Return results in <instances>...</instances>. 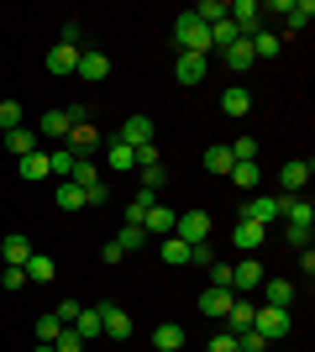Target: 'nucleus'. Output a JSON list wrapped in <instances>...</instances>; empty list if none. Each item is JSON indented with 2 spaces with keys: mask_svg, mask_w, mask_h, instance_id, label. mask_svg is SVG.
<instances>
[{
  "mask_svg": "<svg viewBox=\"0 0 315 352\" xmlns=\"http://www.w3.org/2000/svg\"><path fill=\"white\" fill-rule=\"evenodd\" d=\"M174 43H179V53H195V58H210V27L200 21L195 11H179V21H174Z\"/></svg>",
  "mask_w": 315,
  "mask_h": 352,
  "instance_id": "f257e3e1",
  "label": "nucleus"
},
{
  "mask_svg": "<svg viewBox=\"0 0 315 352\" xmlns=\"http://www.w3.org/2000/svg\"><path fill=\"white\" fill-rule=\"evenodd\" d=\"M79 121H84V105H53L43 116V126H37V137H47V142H69V132H74Z\"/></svg>",
  "mask_w": 315,
  "mask_h": 352,
  "instance_id": "f03ea898",
  "label": "nucleus"
},
{
  "mask_svg": "<svg viewBox=\"0 0 315 352\" xmlns=\"http://www.w3.org/2000/svg\"><path fill=\"white\" fill-rule=\"evenodd\" d=\"M69 184H79V190H84V206H105V200H110V184L95 174V163H90V158H79V163H74Z\"/></svg>",
  "mask_w": 315,
  "mask_h": 352,
  "instance_id": "7ed1b4c3",
  "label": "nucleus"
},
{
  "mask_svg": "<svg viewBox=\"0 0 315 352\" xmlns=\"http://www.w3.org/2000/svg\"><path fill=\"white\" fill-rule=\"evenodd\" d=\"M253 289H263V258H257V252H247L242 263H231V294H242V300H247Z\"/></svg>",
  "mask_w": 315,
  "mask_h": 352,
  "instance_id": "20e7f679",
  "label": "nucleus"
},
{
  "mask_svg": "<svg viewBox=\"0 0 315 352\" xmlns=\"http://www.w3.org/2000/svg\"><path fill=\"white\" fill-rule=\"evenodd\" d=\"M253 331H257L263 342H268V347H273V342H284V337H289V310L257 305V316H253Z\"/></svg>",
  "mask_w": 315,
  "mask_h": 352,
  "instance_id": "39448f33",
  "label": "nucleus"
},
{
  "mask_svg": "<svg viewBox=\"0 0 315 352\" xmlns=\"http://www.w3.org/2000/svg\"><path fill=\"white\" fill-rule=\"evenodd\" d=\"M210 226H215V221H210V210H184V216L174 221V236L195 248V242H210Z\"/></svg>",
  "mask_w": 315,
  "mask_h": 352,
  "instance_id": "423d86ee",
  "label": "nucleus"
},
{
  "mask_svg": "<svg viewBox=\"0 0 315 352\" xmlns=\"http://www.w3.org/2000/svg\"><path fill=\"white\" fill-rule=\"evenodd\" d=\"M226 21L237 27V37H253L263 27V6L257 0H237V6H226Z\"/></svg>",
  "mask_w": 315,
  "mask_h": 352,
  "instance_id": "0eeeda50",
  "label": "nucleus"
},
{
  "mask_svg": "<svg viewBox=\"0 0 315 352\" xmlns=\"http://www.w3.org/2000/svg\"><path fill=\"white\" fill-rule=\"evenodd\" d=\"M242 216L257 221V226H273V221H284V200H279V195H253V200L242 206Z\"/></svg>",
  "mask_w": 315,
  "mask_h": 352,
  "instance_id": "6e6552de",
  "label": "nucleus"
},
{
  "mask_svg": "<svg viewBox=\"0 0 315 352\" xmlns=\"http://www.w3.org/2000/svg\"><path fill=\"white\" fill-rule=\"evenodd\" d=\"M310 174H315L310 158H289L284 168H279V195H300L305 184H310Z\"/></svg>",
  "mask_w": 315,
  "mask_h": 352,
  "instance_id": "1a4fd4ad",
  "label": "nucleus"
},
{
  "mask_svg": "<svg viewBox=\"0 0 315 352\" xmlns=\"http://www.w3.org/2000/svg\"><path fill=\"white\" fill-rule=\"evenodd\" d=\"M79 79H84V85H100V79H110V58H105L100 47H84V53H79Z\"/></svg>",
  "mask_w": 315,
  "mask_h": 352,
  "instance_id": "9d476101",
  "label": "nucleus"
},
{
  "mask_svg": "<svg viewBox=\"0 0 315 352\" xmlns=\"http://www.w3.org/2000/svg\"><path fill=\"white\" fill-rule=\"evenodd\" d=\"M263 232H268V226H257V221H247V216H242L237 226H231V248H237L242 258H247V252H257V248H263Z\"/></svg>",
  "mask_w": 315,
  "mask_h": 352,
  "instance_id": "9b49d317",
  "label": "nucleus"
},
{
  "mask_svg": "<svg viewBox=\"0 0 315 352\" xmlns=\"http://www.w3.org/2000/svg\"><path fill=\"white\" fill-rule=\"evenodd\" d=\"M100 337L126 342V337H132V316H126L121 305H100Z\"/></svg>",
  "mask_w": 315,
  "mask_h": 352,
  "instance_id": "f8f14e48",
  "label": "nucleus"
},
{
  "mask_svg": "<svg viewBox=\"0 0 315 352\" xmlns=\"http://www.w3.org/2000/svg\"><path fill=\"white\" fill-rule=\"evenodd\" d=\"M100 142H105V137H100V126H90V121H79L74 132H69V142H63V147H69L74 158H90V153H95Z\"/></svg>",
  "mask_w": 315,
  "mask_h": 352,
  "instance_id": "ddd939ff",
  "label": "nucleus"
},
{
  "mask_svg": "<svg viewBox=\"0 0 315 352\" xmlns=\"http://www.w3.org/2000/svg\"><path fill=\"white\" fill-rule=\"evenodd\" d=\"M237 305V294L231 289H215V284H210L205 294H200V316H210V321H226V310Z\"/></svg>",
  "mask_w": 315,
  "mask_h": 352,
  "instance_id": "4468645a",
  "label": "nucleus"
},
{
  "mask_svg": "<svg viewBox=\"0 0 315 352\" xmlns=\"http://www.w3.org/2000/svg\"><path fill=\"white\" fill-rule=\"evenodd\" d=\"M5 147H11V158H32V153H43V137L32 132V126H16V132H5Z\"/></svg>",
  "mask_w": 315,
  "mask_h": 352,
  "instance_id": "2eb2a0df",
  "label": "nucleus"
},
{
  "mask_svg": "<svg viewBox=\"0 0 315 352\" xmlns=\"http://www.w3.org/2000/svg\"><path fill=\"white\" fill-rule=\"evenodd\" d=\"M121 142H126V147L152 142V116H142V111H137V116H126V121H121Z\"/></svg>",
  "mask_w": 315,
  "mask_h": 352,
  "instance_id": "dca6fc26",
  "label": "nucleus"
},
{
  "mask_svg": "<svg viewBox=\"0 0 315 352\" xmlns=\"http://www.w3.org/2000/svg\"><path fill=\"white\" fill-rule=\"evenodd\" d=\"M105 168H110V174H132V168H137V147H126L116 137V142L105 147Z\"/></svg>",
  "mask_w": 315,
  "mask_h": 352,
  "instance_id": "f3484780",
  "label": "nucleus"
},
{
  "mask_svg": "<svg viewBox=\"0 0 315 352\" xmlns=\"http://www.w3.org/2000/svg\"><path fill=\"white\" fill-rule=\"evenodd\" d=\"M253 316H257V305L237 294V305L226 310V331H231V337H242V331H253Z\"/></svg>",
  "mask_w": 315,
  "mask_h": 352,
  "instance_id": "a211bd4d",
  "label": "nucleus"
},
{
  "mask_svg": "<svg viewBox=\"0 0 315 352\" xmlns=\"http://www.w3.org/2000/svg\"><path fill=\"white\" fill-rule=\"evenodd\" d=\"M0 258H5V268H27V258H32V242L21 232H11L5 242H0Z\"/></svg>",
  "mask_w": 315,
  "mask_h": 352,
  "instance_id": "6ab92c4d",
  "label": "nucleus"
},
{
  "mask_svg": "<svg viewBox=\"0 0 315 352\" xmlns=\"http://www.w3.org/2000/svg\"><path fill=\"white\" fill-rule=\"evenodd\" d=\"M200 163H205V174L226 179V174H231V163H237V158H231V147H226V142H210V147H205V158H200Z\"/></svg>",
  "mask_w": 315,
  "mask_h": 352,
  "instance_id": "aec40b11",
  "label": "nucleus"
},
{
  "mask_svg": "<svg viewBox=\"0 0 315 352\" xmlns=\"http://www.w3.org/2000/svg\"><path fill=\"white\" fill-rule=\"evenodd\" d=\"M263 305L289 310V305H294V284H289V279H263Z\"/></svg>",
  "mask_w": 315,
  "mask_h": 352,
  "instance_id": "412c9836",
  "label": "nucleus"
},
{
  "mask_svg": "<svg viewBox=\"0 0 315 352\" xmlns=\"http://www.w3.org/2000/svg\"><path fill=\"white\" fill-rule=\"evenodd\" d=\"M184 342H189V337H184L179 321H163L158 331H152V347H158V352H184Z\"/></svg>",
  "mask_w": 315,
  "mask_h": 352,
  "instance_id": "4be33fe9",
  "label": "nucleus"
},
{
  "mask_svg": "<svg viewBox=\"0 0 315 352\" xmlns=\"http://www.w3.org/2000/svg\"><path fill=\"white\" fill-rule=\"evenodd\" d=\"M79 53H84V47H69V43H58L53 53H47V74H74V69H79Z\"/></svg>",
  "mask_w": 315,
  "mask_h": 352,
  "instance_id": "5701e85b",
  "label": "nucleus"
},
{
  "mask_svg": "<svg viewBox=\"0 0 315 352\" xmlns=\"http://www.w3.org/2000/svg\"><path fill=\"white\" fill-rule=\"evenodd\" d=\"M174 74H179V85H184V89H195L200 79H205V58H195V53H179Z\"/></svg>",
  "mask_w": 315,
  "mask_h": 352,
  "instance_id": "b1692460",
  "label": "nucleus"
},
{
  "mask_svg": "<svg viewBox=\"0 0 315 352\" xmlns=\"http://www.w3.org/2000/svg\"><path fill=\"white\" fill-rule=\"evenodd\" d=\"M221 111L226 116H247V111H253V89H242V85L221 89Z\"/></svg>",
  "mask_w": 315,
  "mask_h": 352,
  "instance_id": "393cba45",
  "label": "nucleus"
},
{
  "mask_svg": "<svg viewBox=\"0 0 315 352\" xmlns=\"http://www.w3.org/2000/svg\"><path fill=\"white\" fill-rule=\"evenodd\" d=\"M247 47H253V58H279L284 37H279V32H263V27H257L253 37H247Z\"/></svg>",
  "mask_w": 315,
  "mask_h": 352,
  "instance_id": "a878e982",
  "label": "nucleus"
},
{
  "mask_svg": "<svg viewBox=\"0 0 315 352\" xmlns=\"http://www.w3.org/2000/svg\"><path fill=\"white\" fill-rule=\"evenodd\" d=\"M310 16H315V0H289L284 32H305V27H310Z\"/></svg>",
  "mask_w": 315,
  "mask_h": 352,
  "instance_id": "bb28decb",
  "label": "nucleus"
},
{
  "mask_svg": "<svg viewBox=\"0 0 315 352\" xmlns=\"http://www.w3.org/2000/svg\"><path fill=\"white\" fill-rule=\"evenodd\" d=\"M221 58H226V69H237V74H247V69L257 63V58H253V47H247V37H237V43L226 47Z\"/></svg>",
  "mask_w": 315,
  "mask_h": 352,
  "instance_id": "cd10ccee",
  "label": "nucleus"
},
{
  "mask_svg": "<svg viewBox=\"0 0 315 352\" xmlns=\"http://www.w3.org/2000/svg\"><path fill=\"white\" fill-rule=\"evenodd\" d=\"M53 274H58V268H53L47 252H32L27 258V284H53Z\"/></svg>",
  "mask_w": 315,
  "mask_h": 352,
  "instance_id": "c85d7f7f",
  "label": "nucleus"
},
{
  "mask_svg": "<svg viewBox=\"0 0 315 352\" xmlns=\"http://www.w3.org/2000/svg\"><path fill=\"white\" fill-rule=\"evenodd\" d=\"M152 206H158V195H152V190H137V195H132V206H126V226H142Z\"/></svg>",
  "mask_w": 315,
  "mask_h": 352,
  "instance_id": "c756f323",
  "label": "nucleus"
},
{
  "mask_svg": "<svg viewBox=\"0 0 315 352\" xmlns=\"http://www.w3.org/2000/svg\"><path fill=\"white\" fill-rule=\"evenodd\" d=\"M174 221H179V216H174V210H168V206H152V210H148V221H142V232L174 236Z\"/></svg>",
  "mask_w": 315,
  "mask_h": 352,
  "instance_id": "7c9ffc66",
  "label": "nucleus"
},
{
  "mask_svg": "<svg viewBox=\"0 0 315 352\" xmlns=\"http://www.w3.org/2000/svg\"><path fill=\"white\" fill-rule=\"evenodd\" d=\"M74 153H69V147H53V153H47V174H53V179H69V174H74Z\"/></svg>",
  "mask_w": 315,
  "mask_h": 352,
  "instance_id": "2f4dec72",
  "label": "nucleus"
},
{
  "mask_svg": "<svg viewBox=\"0 0 315 352\" xmlns=\"http://www.w3.org/2000/svg\"><path fill=\"white\" fill-rule=\"evenodd\" d=\"M74 331L84 337V347H90V342L100 337V305H95V310H79V316H74Z\"/></svg>",
  "mask_w": 315,
  "mask_h": 352,
  "instance_id": "473e14b6",
  "label": "nucleus"
},
{
  "mask_svg": "<svg viewBox=\"0 0 315 352\" xmlns=\"http://www.w3.org/2000/svg\"><path fill=\"white\" fill-rule=\"evenodd\" d=\"M226 147H231V158H237V163H257V158H263V142H257V137H237V142H226Z\"/></svg>",
  "mask_w": 315,
  "mask_h": 352,
  "instance_id": "72a5a7b5",
  "label": "nucleus"
},
{
  "mask_svg": "<svg viewBox=\"0 0 315 352\" xmlns=\"http://www.w3.org/2000/svg\"><path fill=\"white\" fill-rule=\"evenodd\" d=\"M53 200H58V210H84V190L79 184H53Z\"/></svg>",
  "mask_w": 315,
  "mask_h": 352,
  "instance_id": "f704fd0d",
  "label": "nucleus"
},
{
  "mask_svg": "<svg viewBox=\"0 0 315 352\" xmlns=\"http://www.w3.org/2000/svg\"><path fill=\"white\" fill-rule=\"evenodd\" d=\"M226 179H231V184H242V190H253L257 179H263V163H231V174H226Z\"/></svg>",
  "mask_w": 315,
  "mask_h": 352,
  "instance_id": "c9c22d12",
  "label": "nucleus"
},
{
  "mask_svg": "<svg viewBox=\"0 0 315 352\" xmlns=\"http://www.w3.org/2000/svg\"><path fill=\"white\" fill-rule=\"evenodd\" d=\"M231 43H237V27H231V21H215V27H210V53H226Z\"/></svg>",
  "mask_w": 315,
  "mask_h": 352,
  "instance_id": "e433bc0d",
  "label": "nucleus"
},
{
  "mask_svg": "<svg viewBox=\"0 0 315 352\" xmlns=\"http://www.w3.org/2000/svg\"><path fill=\"white\" fill-rule=\"evenodd\" d=\"M110 242H116L121 252H137V248H142V242H148V232H142V226H121V232L110 236Z\"/></svg>",
  "mask_w": 315,
  "mask_h": 352,
  "instance_id": "4c0bfd02",
  "label": "nucleus"
},
{
  "mask_svg": "<svg viewBox=\"0 0 315 352\" xmlns=\"http://www.w3.org/2000/svg\"><path fill=\"white\" fill-rule=\"evenodd\" d=\"M163 263L184 268V263H189V242H179V236H163Z\"/></svg>",
  "mask_w": 315,
  "mask_h": 352,
  "instance_id": "58836bf2",
  "label": "nucleus"
},
{
  "mask_svg": "<svg viewBox=\"0 0 315 352\" xmlns=\"http://www.w3.org/2000/svg\"><path fill=\"white\" fill-rule=\"evenodd\" d=\"M58 337H63V321L53 310H43V316H37V342H58Z\"/></svg>",
  "mask_w": 315,
  "mask_h": 352,
  "instance_id": "ea45409f",
  "label": "nucleus"
},
{
  "mask_svg": "<svg viewBox=\"0 0 315 352\" xmlns=\"http://www.w3.org/2000/svg\"><path fill=\"white\" fill-rule=\"evenodd\" d=\"M16 168H21V179H53L47 174V153H32V158H21Z\"/></svg>",
  "mask_w": 315,
  "mask_h": 352,
  "instance_id": "a19ab883",
  "label": "nucleus"
},
{
  "mask_svg": "<svg viewBox=\"0 0 315 352\" xmlns=\"http://www.w3.org/2000/svg\"><path fill=\"white\" fill-rule=\"evenodd\" d=\"M195 16L205 21V27H215V21H226V0H200Z\"/></svg>",
  "mask_w": 315,
  "mask_h": 352,
  "instance_id": "79ce46f5",
  "label": "nucleus"
},
{
  "mask_svg": "<svg viewBox=\"0 0 315 352\" xmlns=\"http://www.w3.org/2000/svg\"><path fill=\"white\" fill-rule=\"evenodd\" d=\"M21 126V100H0V132H16Z\"/></svg>",
  "mask_w": 315,
  "mask_h": 352,
  "instance_id": "37998d69",
  "label": "nucleus"
},
{
  "mask_svg": "<svg viewBox=\"0 0 315 352\" xmlns=\"http://www.w3.org/2000/svg\"><path fill=\"white\" fill-rule=\"evenodd\" d=\"M158 163H163L158 142H142V147H137V168H158Z\"/></svg>",
  "mask_w": 315,
  "mask_h": 352,
  "instance_id": "c03bdc74",
  "label": "nucleus"
},
{
  "mask_svg": "<svg viewBox=\"0 0 315 352\" xmlns=\"http://www.w3.org/2000/svg\"><path fill=\"white\" fill-rule=\"evenodd\" d=\"M163 184H168V168H163V163H158V168H142V190H152V195H158Z\"/></svg>",
  "mask_w": 315,
  "mask_h": 352,
  "instance_id": "a18cd8bd",
  "label": "nucleus"
},
{
  "mask_svg": "<svg viewBox=\"0 0 315 352\" xmlns=\"http://www.w3.org/2000/svg\"><path fill=\"white\" fill-rule=\"evenodd\" d=\"M53 347H58V352H84V337H79L74 326H63V337L53 342Z\"/></svg>",
  "mask_w": 315,
  "mask_h": 352,
  "instance_id": "49530a36",
  "label": "nucleus"
},
{
  "mask_svg": "<svg viewBox=\"0 0 315 352\" xmlns=\"http://www.w3.org/2000/svg\"><path fill=\"white\" fill-rule=\"evenodd\" d=\"M210 284H215V289H231V263L215 258V263H210Z\"/></svg>",
  "mask_w": 315,
  "mask_h": 352,
  "instance_id": "de8ad7c7",
  "label": "nucleus"
},
{
  "mask_svg": "<svg viewBox=\"0 0 315 352\" xmlns=\"http://www.w3.org/2000/svg\"><path fill=\"white\" fill-rule=\"evenodd\" d=\"M189 263L210 268V263H215V248H210V242H195V248H189Z\"/></svg>",
  "mask_w": 315,
  "mask_h": 352,
  "instance_id": "09e8293b",
  "label": "nucleus"
},
{
  "mask_svg": "<svg viewBox=\"0 0 315 352\" xmlns=\"http://www.w3.org/2000/svg\"><path fill=\"white\" fill-rule=\"evenodd\" d=\"M205 352H242V347H237V337H231V331H215Z\"/></svg>",
  "mask_w": 315,
  "mask_h": 352,
  "instance_id": "8fccbe9b",
  "label": "nucleus"
},
{
  "mask_svg": "<svg viewBox=\"0 0 315 352\" xmlns=\"http://www.w3.org/2000/svg\"><path fill=\"white\" fill-rule=\"evenodd\" d=\"M0 284H5V289H27V268H5V274H0Z\"/></svg>",
  "mask_w": 315,
  "mask_h": 352,
  "instance_id": "3c124183",
  "label": "nucleus"
},
{
  "mask_svg": "<svg viewBox=\"0 0 315 352\" xmlns=\"http://www.w3.org/2000/svg\"><path fill=\"white\" fill-rule=\"evenodd\" d=\"M79 310H84V305H79V300H63V305H58V310H53V316H58V321H63V326H74V316H79Z\"/></svg>",
  "mask_w": 315,
  "mask_h": 352,
  "instance_id": "603ef678",
  "label": "nucleus"
},
{
  "mask_svg": "<svg viewBox=\"0 0 315 352\" xmlns=\"http://www.w3.org/2000/svg\"><path fill=\"white\" fill-rule=\"evenodd\" d=\"M63 43L79 47V43H84V27H79V21H63Z\"/></svg>",
  "mask_w": 315,
  "mask_h": 352,
  "instance_id": "864d4df0",
  "label": "nucleus"
},
{
  "mask_svg": "<svg viewBox=\"0 0 315 352\" xmlns=\"http://www.w3.org/2000/svg\"><path fill=\"white\" fill-rule=\"evenodd\" d=\"M100 258H105V263H110V268H116V263H126V252H121L116 242H105V248H100Z\"/></svg>",
  "mask_w": 315,
  "mask_h": 352,
  "instance_id": "5fc2aeb1",
  "label": "nucleus"
},
{
  "mask_svg": "<svg viewBox=\"0 0 315 352\" xmlns=\"http://www.w3.org/2000/svg\"><path fill=\"white\" fill-rule=\"evenodd\" d=\"M37 352H58V347H53V342H37Z\"/></svg>",
  "mask_w": 315,
  "mask_h": 352,
  "instance_id": "6e6d98bb",
  "label": "nucleus"
}]
</instances>
